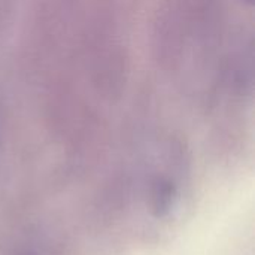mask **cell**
<instances>
[{
	"mask_svg": "<svg viewBox=\"0 0 255 255\" xmlns=\"http://www.w3.org/2000/svg\"><path fill=\"white\" fill-rule=\"evenodd\" d=\"M12 255H49V251L43 241L37 238H28L16 245Z\"/></svg>",
	"mask_w": 255,
	"mask_h": 255,
	"instance_id": "obj_2",
	"label": "cell"
},
{
	"mask_svg": "<svg viewBox=\"0 0 255 255\" xmlns=\"http://www.w3.org/2000/svg\"><path fill=\"white\" fill-rule=\"evenodd\" d=\"M148 199L152 215L158 220L167 218L179 203V182L167 173H158L149 182Z\"/></svg>",
	"mask_w": 255,
	"mask_h": 255,
	"instance_id": "obj_1",
	"label": "cell"
}]
</instances>
